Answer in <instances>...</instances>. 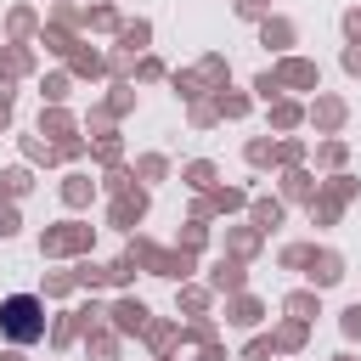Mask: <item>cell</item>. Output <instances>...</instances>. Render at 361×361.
<instances>
[{
  "instance_id": "cell-1",
  "label": "cell",
  "mask_w": 361,
  "mask_h": 361,
  "mask_svg": "<svg viewBox=\"0 0 361 361\" xmlns=\"http://www.w3.org/2000/svg\"><path fill=\"white\" fill-rule=\"evenodd\" d=\"M0 327H6L11 344H34L39 327H45V322H39V299H34V293H11V299L0 305Z\"/></svg>"
}]
</instances>
